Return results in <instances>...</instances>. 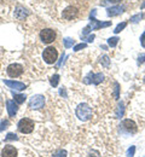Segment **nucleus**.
<instances>
[{"label": "nucleus", "mask_w": 145, "mask_h": 157, "mask_svg": "<svg viewBox=\"0 0 145 157\" xmlns=\"http://www.w3.org/2000/svg\"><path fill=\"white\" fill-rule=\"evenodd\" d=\"M75 114H76V116H78L79 120H81V121H87V120H90V118L92 117V109H91V106H90L88 104L82 103V104H80V105L76 108Z\"/></svg>", "instance_id": "1"}, {"label": "nucleus", "mask_w": 145, "mask_h": 157, "mask_svg": "<svg viewBox=\"0 0 145 157\" xmlns=\"http://www.w3.org/2000/svg\"><path fill=\"white\" fill-rule=\"evenodd\" d=\"M17 127H18V131L21 133H23V134H29L34 129V121H32L30 118H22V120H20Z\"/></svg>", "instance_id": "2"}, {"label": "nucleus", "mask_w": 145, "mask_h": 157, "mask_svg": "<svg viewBox=\"0 0 145 157\" xmlns=\"http://www.w3.org/2000/svg\"><path fill=\"white\" fill-rule=\"evenodd\" d=\"M42 58L47 64H53L58 58V52H57V50L55 47L50 46V47L45 48V51L42 53Z\"/></svg>", "instance_id": "3"}, {"label": "nucleus", "mask_w": 145, "mask_h": 157, "mask_svg": "<svg viewBox=\"0 0 145 157\" xmlns=\"http://www.w3.org/2000/svg\"><path fill=\"white\" fill-rule=\"evenodd\" d=\"M40 39L44 44H51L56 40V32L53 29H42L40 33Z\"/></svg>", "instance_id": "4"}, {"label": "nucleus", "mask_w": 145, "mask_h": 157, "mask_svg": "<svg viewBox=\"0 0 145 157\" xmlns=\"http://www.w3.org/2000/svg\"><path fill=\"white\" fill-rule=\"evenodd\" d=\"M6 73L10 78H18L21 76L22 73H23V67L21 64H17V63H13V64H10L6 69Z\"/></svg>", "instance_id": "5"}, {"label": "nucleus", "mask_w": 145, "mask_h": 157, "mask_svg": "<svg viewBox=\"0 0 145 157\" xmlns=\"http://www.w3.org/2000/svg\"><path fill=\"white\" fill-rule=\"evenodd\" d=\"M44 104H45V97L40 96V94L33 96L29 99V108L30 109H41Z\"/></svg>", "instance_id": "6"}, {"label": "nucleus", "mask_w": 145, "mask_h": 157, "mask_svg": "<svg viewBox=\"0 0 145 157\" xmlns=\"http://www.w3.org/2000/svg\"><path fill=\"white\" fill-rule=\"evenodd\" d=\"M78 13H79V11H78V9L75 7V6H68V7H65L64 10H63V18L64 20H74V18H76L78 17Z\"/></svg>", "instance_id": "7"}, {"label": "nucleus", "mask_w": 145, "mask_h": 157, "mask_svg": "<svg viewBox=\"0 0 145 157\" xmlns=\"http://www.w3.org/2000/svg\"><path fill=\"white\" fill-rule=\"evenodd\" d=\"M104 75L102 73H98V74H93V73H90L86 78H85V83H94V85H98L103 81Z\"/></svg>", "instance_id": "8"}, {"label": "nucleus", "mask_w": 145, "mask_h": 157, "mask_svg": "<svg viewBox=\"0 0 145 157\" xmlns=\"http://www.w3.org/2000/svg\"><path fill=\"white\" fill-rule=\"evenodd\" d=\"M121 127H122V129L126 131L127 133H131V134H133V133H135L137 132V124H135V122L134 121H132V120H124L122 121V123H121Z\"/></svg>", "instance_id": "9"}, {"label": "nucleus", "mask_w": 145, "mask_h": 157, "mask_svg": "<svg viewBox=\"0 0 145 157\" xmlns=\"http://www.w3.org/2000/svg\"><path fill=\"white\" fill-rule=\"evenodd\" d=\"M110 24H111V22H99L94 17H91V22H90V27H91L92 30H97V29H101V28H106Z\"/></svg>", "instance_id": "10"}, {"label": "nucleus", "mask_w": 145, "mask_h": 157, "mask_svg": "<svg viewBox=\"0 0 145 157\" xmlns=\"http://www.w3.org/2000/svg\"><path fill=\"white\" fill-rule=\"evenodd\" d=\"M4 82H5V85L9 86L10 88H12V90H17V91H23V90H25V87H27L23 82L15 81V80H5Z\"/></svg>", "instance_id": "11"}, {"label": "nucleus", "mask_w": 145, "mask_h": 157, "mask_svg": "<svg viewBox=\"0 0 145 157\" xmlns=\"http://www.w3.org/2000/svg\"><path fill=\"white\" fill-rule=\"evenodd\" d=\"M6 109H7L9 116L13 117L18 111V105H17V103H15V100H7L6 101Z\"/></svg>", "instance_id": "12"}, {"label": "nucleus", "mask_w": 145, "mask_h": 157, "mask_svg": "<svg viewBox=\"0 0 145 157\" xmlns=\"http://www.w3.org/2000/svg\"><path fill=\"white\" fill-rule=\"evenodd\" d=\"M1 157H17L16 147L12 145H6L1 151Z\"/></svg>", "instance_id": "13"}, {"label": "nucleus", "mask_w": 145, "mask_h": 157, "mask_svg": "<svg viewBox=\"0 0 145 157\" xmlns=\"http://www.w3.org/2000/svg\"><path fill=\"white\" fill-rule=\"evenodd\" d=\"M124 12V6H120V5H116V6H111V7H108L106 9V13L109 17H115V16H119Z\"/></svg>", "instance_id": "14"}, {"label": "nucleus", "mask_w": 145, "mask_h": 157, "mask_svg": "<svg viewBox=\"0 0 145 157\" xmlns=\"http://www.w3.org/2000/svg\"><path fill=\"white\" fill-rule=\"evenodd\" d=\"M63 42H64V47H65V48H70V47H73V45L75 44L74 39H71V38H65V39L63 40Z\"/></svg>", "instance_id": "15"}, {"label": "nucleus", "mask_w": 145, "mask_h": 157, "mask_svg": "<svg viewBox=\"0 0 145 157\" xmlns=\"http://www.w3.org/2000/svg\"><path fill=\"white\" fill-rule=\"evenodd\" d=\"M58 82H59V75H58V74H55L52 78H50V83H51L53 87H57V86H58Z\"/></svg>", "instance_id": "16"}, {"label": "nucleus", "mask_w": 145, "mask_h": 157, "mask_svg": "<svg viewBox=\"0 0 145 157\" xmlns=\"http://www.w3.org/2000/svg\"><path fill=\"white\" fill-rule=\"evenodd\" d=\"M13 98H15V101H16L17 104H22V103H24V100H25V96L13 93Z\"/></svg>", "instance_id": "17"}, {"label": "nucleus", "mask_w": 145, "mask_h": 157, "mask_svg": "<svg viewBox=\"0 0 145 157\" xmlns=\"http://www.w3.org/2000/svg\"><path fill=\"white\" fill-rule=\"evenodd\" d=\"M126 25H127V22H122V23H120V24H117V27L115 28V30H114V33L115 34H119L120 32H122L124 28H126Z\"/></svg>", "instance_id": "18"}, {"label": "nucleus", "mask_w": 145, "mask_h": 157, "mask_svg": "<svg viewBox=\"0 0 145 157\" xmlns=\"http://www.w3.org/2000/svg\"><path fill=\"white\" fill-rule=\"evenodd\" d=\"M119 38L117 36H114V38H110V39H108V45L110 46V47H115L116 45H117V42H119Z\"/></svg>", "instance_id": "19"}, {"label": "nucleus", "mask_w": 145, "mask_h": 157, "mask_svg": "<svg viewBox=\"0 0 145 157\" xmlns=\"http://www.w3.org/2000/svg\"><path fill=\"white\" fill-rule=\"evenodd\" d=\"M101 63L103 64L105 68H108V67H109V64H110V59H109L108 56H103V57L101 58Z\"/></svg>", "instance_id": "20"}, {"label": "nucleus", "mask_w": 145, "mask_h": 157, "mask_svg": "<svg viewBox=\"0 0 145 157\" xmlns=\"http://www.w3.org/2000/svg\"><path fill=\"white\" fill-rule=\"evenodd\" d=\"M124 103H121L119 105V109H117V117L121 118L124 116Z\"/></svg>", "instance_id": "21"}, {"label": "nucleus", "mask_w": 145, "mask_h": 157, "mask_svg": "<svg viewBox=\"0 0 145 157\" xmlns=\"http://www.w3.org/2000/svg\"><path fill=\"white\" fill-rule=\"evenodd\" d=\"M53 157H67V151L65 150H58L55 152Z\"/></svg>", "instance_id": "22"}, {"label": "nucleus", "mask_w": 145, "mask_h": 157, "mask_svg": "<svg viewBox=\"0 0 145 157\" xmlns=\"http://www.w3.org/2000/svg\"><path fill=\"white\" fill-rule=\"evenodd\" d=\"M9 124H10V122H9L7 120H2V121H1V123H0V132H1V131H4Z\"/></svg>", "instance_id": "23"}, {"label": "nucleus", "mask_w": 145, "mask_h": 157, "mask_svg": "<svg viewBox=\"0 0 145 157\" xmlns=\"http://www.w3.org/2000/svg\"><path fill=\"white\" fill-rule=\"evenodd\" d=\"M134 152H135V146H131L127 150V157H133L134 156Z\"/></svg>", "instance_id": "24"}, {"label": "nucleus", "mask_w": 145, "mask_h": 157, "mask_svg": "<svg viewBox=\"0 0 145 157\" xmlns=\"http://www.w3.org/2000/svg\"><path fill=\"white\" fill-rule=\"evenodd\" d=\"M91 30H92V29H91V27H90V24H88V25H86V27L83 28L82 34H81V38H85V36H86V35H87V34H88V33H90Z\"/></svg>", "instance_id": "25"}, {"label": "nucleus", "mask_w": 145, "mask_h": 157, "mask_svg": "<svg viewBox=\"0 0 145 157\" xmlns=\"http://www.w3.org/2000/svg\"><path fill=\"white\" fill-rule=\"evenodd\" d=\"M144 16L143 15H140V13H138V15H135V16H133L132 18H131V21L133 22V23H137V22H139V21L142 20Z\"/></svg>", "instance_id": "26"}, {"label": "nucleus", "mask_w": 145, "mask_h": 157, "mask_svg": "<svg viewBox=\"0 0 145 157\" xmlns=\"http://www.w3.org/2000/svg\"><path fill=\"white\" fill-rule=\"evenodd\" d=\"M86 46H87V45H86L85 42H81V44H79V45H76V46L74 47V51H76V52H78V51H80V50L85 48Z\"/></svg>", "instance_id": "27"}, {"label": "nucleus", "mask_w": 145, "mask_h": 157, "mask_svg": "<svg viewBox=\"0 0 145 157\" xmlns=\"http://www.w3.org/2000/svg\"><path fill=\"white\" fill-rule=\"evenodd\" d=\"M5 140H6V141H7V140H17V136H16L15 133H9L7 137L5 138Z\"/></svg>", "instance_id": "28"}, {"label": "nucleus", "mask_w": 145, "mask_h": 157, "mask_svg": "<svg viewBox=\"0 0 145 157\" xmlns=\"http://www.w3.org/2000/svg\"><path fill=\"white\" fill-rule=\"evenodd\" d=\"M145 62V53H142L139 57H138V64L140 65V64H143Z\"/></svg>", "instance_id": "29"}, {"label": "nucleus", "mask_w": 145, "mask_h": 157, "mask_svg": "<svg viewBox=\"0 0 145 157\" xmlns=\"http://www.w3.org/2000/svg\"><path fill=\"white\" fill-rule=\"evenodd\" d=\"M119 90H120V87H119V83L116 82V83H115V98L116 99L120 98V96H119Z\"/></svg>", "instance_id": "30"}, {"label": "nucleus", "mask_w": 145, "mask_h": 157, "mask_svg": "<svg viewBox=\"0 0 145 157\" xmlns=\"http://www.w3.org/2000/svg\"><path fill=\"white\" fill-rule=\"evenodd\" d=\"M140 44H142L143 47H145V32L142 34V36H140Z\"/></svg>", "instance_id": "31"}, {"label": "nucleus", "mask_w": 145, "mask_h": 157, "mask_svg": "<svg viewBox=\"0 0 145 157\" xmlns=\"http://www.w3.org/2000/svg\"><path fill=\"white\" fill-rule=\"evenodd\" d=\"M93 39H94V35L92 34V35H90V36L87 38V41H88V42H92V41H93Z\"/></svg>", "instance_id": "32"}, {"label": "nucleus", "mask_w": 145, "mask_h": 157, "mask_svg": "<svg viewBox=\"0 0 145 157\" xmlns=\"http://www.w3.org/2000/svg\"><path fill=\"white\" fill-rule=\"evenodd\" d=\"M110 2H114V4H116V2H120L121 0H109Z\"/></svg>", "instance_id": "33"}, {"label": "nucleus", "mask_w": 145, "mask_h": 157, "mask_svg": "<svg viewBox=\"0 0 145 157\" xmlns=\"http://www.w3.org/2000/svg\"><path fill=\"white\" fill-rule=\"evenodd\" d=\"M140 7H142V10H144V9H145V1L142 4V6H140Z\"/></svg>", "instance_id": "34"}, {"label": "nucleus", "mask_w": 145, "mask_h": 157, "mask_svg": "<svg viewBox=\"0 0 145 157\" xmlns=\"http://www.w3.org/2000/svg\"></svg>", "instance_id": "35"}]
</instances>
